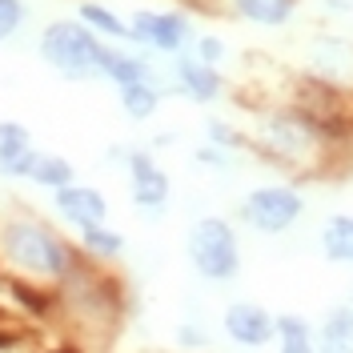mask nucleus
Returning a JSON list of instances; mask_svg holds the SVG:
<instances>
[{"label":"nucleus","instance_id":"1","mask_svg":"<svg viewBox=\"0 0 353 353\" xmlns=\"http://www.w3.org/2000/svg\"><path fill=\"white\" fill-rule=\"evenodd\" d=\"M245 137L249 153L265 165L285 169L293 176H321L341 157V141L350 137V129L317 117L297 101H273L253 109Z\"/></svg>","mask_w":353,"mask_h":353},{"label":"nucleus","instance_id":"2","mask_svg":"<svg viewBox=\"0 0 353 353\" xmlns=\"http://www.w3.org/2000/svg\"><path fill=\"white\" fill-rule=\"evenodd\" d=\"M81 261H85V253L77 249V241L57 233L48 221L32 217V213L0 217V269H4V277H21L32 285L57 289Z\"/></svg>","mask_w":353,"mask_h":353},{"label":"nucleus","instance_id":"3","mask_svg":"<svg viewBox=\"0 0 353 353\" xmlns=\"http://www.w3.org/2000/svg\"><path fill=\"white\" fill-rule=\"evenodd\" d=\"M105 44L88 24H81L77 17H57L41 28L37 37V52L41 61L61 81L72 85H88V81H101V61H105Z\"/></svg>","mask_w":353,"mask_h":353},{"label":"nucleus","instance_id":"4","mask_svg":"<svg viewBox=\"0 0 353 353\" xmlns=\"http://www.w3.org/2000/svg\"><path fill=\"white\" fill-rule=\"evenodd\" d=\"M185 257L201 281H209V285L233 281L241 273V237L225 217L201 213L185 233Z\"/></svg>","mask_w":353,"mask_h":353},{"label":"nucleus","instance_id":"5","mask_svg":"<svg viewBox=\"0 0 353 353\" xmlns=\"http://www.w3.org/2000/svg\"><path fill=\"white\" fill-rule=\"evenodd\" d=\"M197 37V24L185 8H132L129 44L149 57H181Z\"/></svg>","mask_w":353,"mask_h":353},{"label":"nucleus","instance_id":"6","mask_svg":"<svg viewBox=\"0 0 353 353\" xmlns=\"http://www.w3.org/2000/svg\"><path fill=\"white\" fill-rule=\"evenodd\" d=\"M305 213V197L297 185H257L237 201V221L261 237H281L289 233Z\"/></svg>","mask_w":353,"mask_h":353},{"label":"nucleus","instance_id":"7","mask_svg":"<svg viewBox=\"0 0 353 353\" xmlns=\"http://www.w3.org/2000/svg\"><path fill=\"white\" fill-rule=\"evenodd\" d=\"M301 57L305 77L341 92L353 85V37H345L341 28H313L301 41Z\"/></svg>","mask_w":353,"mask_h":353},{"label":"nucleus","instance_id":"8","mask_svg":"<svg viewBox=\"0 0 353 353\" xmlns=\"http://www.w3.org/2000/svg\"><path fill=\"white\" fill-rule=\"evenodd\" d=\"M125 176H129V197H132V209L141 217H165L169 205H173V181L169 173L157 165L153 149H129V161H125Z\"/></svg>","mask_w":353,"mask_h":353},{"label":"nucleus","instance_id":"9","mask_svg":"<svg viewBox=\"0 0 353 353\" xmlns=\"http://www.w3.org/2000/svg\"><path fill=\"white\" fill-rule=\"evenodd\" d=\"M161 85H165V97L176 92V97H185V101H193V105H213L225 97V72L213 65H205L201 57L193 52H181V57H169V68H165V77H161Z\"/></svg>","mask_w":353,"mask_h":353},{"label":"nucleus","instance_id":"10","mask_svg":"<svg viewBox=\"0 0 353 353\" xmlns=\"http://www.w3.org/2000/svg\"><path fill=\"white\" fill-rule=\"evenodd\" d=\"M221 330L233 345L241 350H265L273 341V330H277V313H269L261 301H229L225 313H221Z\"/></svg>","mask_w":353,"mask_h":353},{"label":"nucleus","instance_id":"11","mask_svg":"<svg viewBox=\"0 0 353 353\" xmlns=\"http://www.w3.org/2000/svg\"><path fill=\"white\" fill-rule=\"evenodd\" d=\"M52 209H57V217L68 221L72 229L109 221V197H105L97 185H81V181H68L61 189H52Z\"/></svg>","mask_w":353,"mask_h":353},{"label":"nucleus","instance_id":"12","mask_svg":"<svg viewBox=\"0 0 353 353\" xmlns=\"http://www.w3.org/2000/svg\"><path fill=\"white\" fill-rule=\"evenodd\" d=\"M161 68L153 65L149 52L132 48V44H105V61H101V81L109 85H132V81H153Z\"/></svg>","mask_w":353,"mask_h":353},{"label":"nucleus","instance_id":"13","mask_svg":"<svg viewBox=\"0 0 353 353\" xmlns=\"http://www.w3.org/2000/svg\"><path fill=\"white\" fill-rule=\"evenodd\" d=\"M237 21L253 28H289L301 12V0H225Z\"/></svg>","mask_w":353,"mask_h":353},{"label":"nucleus","instance_id":"14","mask_svg":"<svg viewBox=\"0 0 353 353\" xmlns=\"http://www.w3.org/2000/svg\"><path fill=\"white\" fill-rule=\"evenodd\" d=\"M161 101H165L161 72H157L153 81H132V85H121V88H117V105H121V112H125L129 121H137V125L153 121L157 112H161Z\"/></svg>","mask_w":353,"mask_h":353},{"label":"nucleus","instance_id":"15","mask_svg":"<svg viewBox=\"0 0 353 353\" xmlns=\"http://www.w3.org/2000/svg\"><path fill=\"white\" fill-rule=\"evenodd\" d=\"M77 249L85 253L88 261L112 265V261L125 257L129 241H125V233L109 229V221H97V225H81V229H77Z\"/></svg>","mask_w":353,"mask_h":353},{"label":"nucleus","instance_id":"16","mask_svg":"<svg viewBox=\"0 0 353 353\" xmlns=\"http://www.w3.org/2000/svg\"><path fill=\"white\" fill-rule=\"evenodd\" d=\"M77 21L88 24L101 41L109 44H129V17H121L117 8L101 4V0H81L77 4Z\"/></svg>","mask_w":353,"mask_h":353},{"label":"nucleus","instance_id":"17","mask_svg":"<svg viewBox=\"0 0 353 353\" xmlns=\"http://www.w3.org/2000/svg\"><path fill=\"white\" fill-rule=\"evenodd\" d=\"M321 253L337 265H353V213H333L325 217L321 233H317Z\"/></svg>","mask_w":353,"mask_h":353},{"label":"nucleus","instance_id":"18","mask_svg":"<svg viewBox=\"0 0 353 353\" xmlns=\"http://www.w3.org/2000/svg\"><path fill=\"white\" fill-rule=\"evenodd\" d=\"M273 341H277V353H317V330L301 313H277Z\"/></svg>","mask_w":353,"mask_h":353},{"label":"nucleus","instance_id":"19","mask_svg":"<svg viewBox=\"0 0 353 353\" xmlns=\"http://www.w3.org/2000/svg\"><path fill=\"white\" fill-rule=\"evenodd\" d=\"M28 181L52 193V189H61V185H68V181H77V165H72L68 157H61V153H37Z\"/></svg>","mask_w":353,"mask_h":353},{"label":"nucleus","instance_id":"20","mask_svg":"<svg viewBox=\"0 0 353 353\" xmlns=\"http://www.w3.org/2000/svg\"><path fill=\"white\" fill-rule=\"evenodd\" d=\"M205 141L217 145V149H229V153H249L245 129L233 125V121H225V117H209V121H205Z\"/></svg>","mask_w":353,"mask_h":353},{"label":"nucleus","instance_id":"21","mask_svg":"<svg viewBox=\"0 0 353 353\" xmlns=\"http://www.w3.org/2000/svg\"><path fill=\"white\" fill-rule=\"evenodd\" d=\"M237 153H229V149H217V145H197L193 149V161H197L201 173L217 176V181H229V176H237V161H233Z\"/></svg>","mask_w":353,"mask_h":353},{"label":"nucleus","instance_id":"22","mask_svg":"<svg viewBox=\"0 0 353 353\" xmlns=\"http://www.w3.org/2000/svg\"><path fill=\"white\" fill-rule=\"evenodd\" d=\"M37 153H41L37 145H12V149H0V176H8V181H28Z\"/></svg>","mask_w":353,"mask_h":353},{"label":"nucleus","instance_id":"23","mask_svg":"<svg viewBox=\"0 0 353 353\" xmlns=\"http://www.w3.org/2000/svg\"><path fill=\"white\" fill-rule=\"evenodd\" d=\"M28 4L24 0H0V44L17 41L24 32V24H28Z\"/></svg>","mask_w":353,"mask_h":353},{"label":"nucleus","instance_id":"24","mask_svg":"<svg viewBox=\"0 0 353 353\" xmlns=\"http://www.w3.org/2000/svg\"><path fill=\"white\" fill-rule=\"evenodd\" d=\"M189 52H193V57H201L205 65L225 68V61H229V41H225V37H217V32H197V37H193V44H189Z\"/></svg>","mask_w":353,"mask_h":353},{"label":"nucleus","instance_id":"25","mask_svg":"<svg viewBox=\"0 0 353 353\" xmlns=\"http://www.w3.org/2000/svg\"><path fill=\"white\" fill-rule=\"evenodd\" d=\"M176 341L185 345V350H197V353H205V350H213V333L205 330V317H185L181 325H176Z\"/></svg>","mask_w":353,"mask_h":353},{"label":"nucleus","instance_id":"26","mask_svg":"<svg viewBox=\"0 0 353 353\" xmlns=\"http://www.w3.org/2000/svg\"><path fill=\"white\" fill-rule=\"evenodd\" d=\"M317 17H321L325 24L353 21V0H317Z\"/></svg>","mask_w":353,"mask_h":353},{"label":"nucleus","instance_id":"27","mask_svg":"<svg viewBox=\"0 0 353 353\" xmlns=\"http://www.w3.org/2000/svg\"><path fill=\"white\" fill-rule=\"evenodd\" d=\"M12 145H32V132L24 121H0V149H12Z\"/></svg>","mask_w":353,"mask_h":353},{"label":"nucleus","instance_id":"28","mask_svg":"<svg viewBox=\"0 0 353 353\" xmlns=\"http://www.w3.org/2000/svg\"><path fill=\"white\" fill-rule=\"evenodd\" d=\"M317 353H353V337H330V333H317Z\"/></svg>","mask_w":353,"mask_h":353},{"label":"nucleus","instance_id":"29","mask_svg":"<svg viewBox=\"0 0 353 353\" xmlns=\"http://www.w3.org/2000/svg\"><path fill=\"white\" fill-rule=\"evenodd\" d=\"M350 309H353V293H350Z\"/></svg>","mask_w":353,"mask_h":353}]
</instances>
